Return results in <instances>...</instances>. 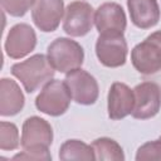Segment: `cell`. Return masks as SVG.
Here are the masks:
<instances>
[{"mask_svg": "<svg viewBox=\"0 0 161 161\" xmlns=\"http://www.w3.org/2000/svg\"><path fill=\"white\" fill-rule=\"evenodd\" d=\"M10 72L21 82L28 93H33L54 77L55 69L44 54H34L20 63H15Z\"/></svg>", "mask_w": 161, "mask_h": 161, "instance_id": "obj_1", "label": "cell"}, {"mask_svg": "<svg viewBox=\"0 0 161 161\" xmlns=\"http://www.w3.org/2000/svg\"><path fill=\"white\" fill-rule=\"evenodd\" d=\"M47 58L55 70L68 73L75 68H80L84 60V50L75 40L60 36L48 45Z\"/></svg>", "mask_w": 161, "mask_h": 161, "instance_id": "obj_2", "label": "cell"}, {"mask_svg": "<svg viewBox=\"0 0 161 161\" xmlns=\"http://www.w3.org/2000/svg\"><path fill=\"white\" fill-rule=\"evenodd\" d=\"M131 62L135 69L145 75L161 70V30L153 31L131 50Z\"/></svg>", "mask_w": 161, "mask_h": 161, "instance_id": "obj_3", "label": "cell"}, {"mask_svg": "<svg viewBox=\"0 0 161 161\" xmlns=\"http://www.w3.org/2000/svg\"><path fill=\"white\" fill-rule=\"evenodd\" d=\"M72 94L65 84L59 79L49 80L35 98V107L42 113L58 117L64 114L70 104Z\"/></svg>", "mask_w": 161, "mask_h": 161, "instance_id": "obj_4", "label": "cell"}, {"mask_svg": "<svg viewBox=\"0 0 161 161\" xmlns=\"http://www.w3.org/2000/svg\"><path fill=\"white\" fill-rule=\"evenodd\" d=\"M127 42L122 33H101L96 42V55L101 64L118 68L127 59Z\"/></svg>", "mask_w": 161, "mask_h": 161, "instance_id": "obj_5", "label": "cell"}, {"mask_svg": "<svg viewBox=\"0 0 161 161\" xmlns=\"http://www.w3.org/2000/svg\"><path fill=\"white\" fill-rule=\"evenodd\" d=\"M52 142L53 128L48 121L38 116H31L24 121L20 138L23 150L47 152Z\"/></svg>", "mask_w": 161, "mask_h": 161, "instance_id": "obj_6", "label": "cell"}, {"mask_svg": "<svg viewBox=\"0 0 161 161\" xmlns=\"http://www.w3.org/2000/svg\"><path fill=\"white\" fill-rule=\"evenodd\" d=\"M68 86L72 98L83 106L96 103L99 96V88L96 78L82 68H75L65 74L64 79Z\"/></svg>", "mask_w": 161, "mask_h": 161, "instance_id": "obj_7", "label": "cell"}, {"mask_svg": "<svg viewBox=\"0 0 161 161\" xmlns=\"http://www.w3.org/2000/svg\"><path fill=\"white\" fill-rule=\"evenodd\" d=\"M94 11L86 1H73L67 5L63 19V30L70 36H84L92 30Z\"/></svg>", "mask_w": 161, "mask_h": 161, "instance_id": "obj_8", "label": "cell"}, {"mask_svg": "<svg viewBox=\"0 0 161 161\" xmlns=\"http://www.w3.org/2000/svg\"><path fill=\"white\" fill-rule=\"evenodd\" d=\"M135 106L132 117L148 119L155 117L161 108V88L153 82H142L133 88Z\"/></svg>", "mask_w": 161, "mask_h": 161, "instance_id": "obj_9", "label": "cell"}, {"mask_svg": "<svg viewBox=\"0 0 161 161\" xmlns=\"http://www.w3.org/2000/svg\"><path fill=\"white\" fill-rule=\"evenodd\" d=\"M36 45V34L34 29L25 24L20 23L10 28L4 49L8 57L13 59H20L30 54Z\"/></svg>", "mask_w": 161, "mask_h": 161, "instance_id": "obj_10", "label": "cell"}, {"mask_svg": "<svg viewBox=\"0 0 161 161\" xmlns=\"http://www.w3.org/2000/svg\"><path fill=\"white\" fill-rule=\"evenodd\" d=\"M63 0H35L31 6V19L44 33L57 30L64 13Z\"/></svg>", "mask_w": 161, "mask_h": 161, "instance_id": "obj_11", "label": "cell"}, {"mask_svg": "<svg viewBox=\"0 0 161 161\" xmlns=\"http://www.w3.org/2000/svg\"><path fill=\"white\" fill-rule=\"evenodd\" d=\"M135 106V94L127 84L114 82L108 91L107 111L108 117L113 121L122 119L132 113Z\"/></svg>", "mask_w": 161, "mask_h": 161, "instance_id": "obj_12", "label": "cell"}, {"mask_svg": "<svg viewBox=\"0 0 161 161\" xmlns=\"http://www.w3.org/2000/svg\"><path fill=\"white\" fill-rule=\"evenodd\" d=\"M94 25L98 33H122L127 19L125 10L117 3H103L94 13Z\"/></svg>", "mask_w": 161, "mask_h": 161, "instance_id": "obj_13", "label": "cell"}, {"mask_svg": "<svg viewBox=\"0 0 161 161\" xmlns=\"http://www.w3.org/2000/svg\"><path fill=\"white\" fill-rule=\"evenodd\" d=\"M131 21L140 29H150L160 20L157 0H127Z\"/></svg>", "mask_w": 161, "mask_h": 161, "instance_id": "obj_14", "label": "cell"}, {"mask_svg": "<svg viewBox=\"0 0 161 161\" xmlns=\"http://www.w3.org/2000/svg\"><path fill=\"white\" fill-rule=\"evenodd\" d=\"M25 103L24 94L18 83L10 78L0 80V114L3 117L18 114Z\"/></svg>", "mask_w": 161, "mask_h": 161, "instance_id": "obj_15", "label": "cell"}, {"mask_svg": "<svg viewBox=\"0 0 161 161\" xmlns=\"http://www.w3.org/2000/svg\"><path fill=\"white\" fill-rule=\"evenodd\" d=\"M59 160L70 161V160H96L93 147L84 143L79 140H68L59 148Z\"/></svg>", "mask_w": 161, "mask_h": 161, "instance_id": "obj_16", "label": "cell"}, {"mask_svg": "<svg viewBox=\"0 0 161 161\" xmlns=\"http://www.w3.org/2000/svg\"><path fill=\"white\" fill-rule=\"evenodd\" d=\"M96 160L101 161H123L125 153L119 143L109 137H101L92 142Z\"/></svg>", "mask_w": 161, "mask_h": 161, "instance_id": "obj_17", "label": "cell"}, {"mask_svg": "<svg viewBox=\"0 0 161 161\" xmlns=\"http://www.w3.org/2000/svg\"><path fill=\"white\" fill-rule=\"evenodd\" d=\"M19 131L11 122H0V148L3 151H13L19 147Z\"/></svg>", "mask_w": 161, "mask_h": 161, "instance_id": "obj_18", "label": "cell"}, {"mask_svg": "<svg viewBox=\"0 0 161 161\" xmlns=\"http://www.w3.org/2000/svg\"><path fill=\"white\" fill-rule=\"evenodd\" d=\"M161 161V140L148 141L138 147L136 152V161Z\"/></svg>", "mask_w": 161, "mask_h": 161, "instance_id": "obj_19", "label": "cell"}, {"mask_svg": "<svg viewBox=\"0 0 161 161\" xmlns=\"http://www.w3.org/2000/svg\"><path fill=\"white\" fill-rule=\"evenodd\" d=\"M35 0H0L3 10L15 18L24 16L33 6Z\"/></svg>", "mask_w": 161, "mask_h": 161, "instance_id": "obj_20", "label": "cell"}, {"mask_svg": "<svg viewBox=\"0 0 161 161\" xmlns=\"http://www.w3.org/2000/svg\"><path fill=\"white\" fill-rule=\"evenodd\" d=\"M13 160H34V161H49L52 160V155L49 151L43 152V151H28V150H23L21 152L16 153L15 156H13Z\"/></svg>", "mask_w": 161, "mask_h": 161, "instance_id": "obj_21", "label": "cell"}, {"mask_svg": "<svg viewBox=\"0 0 161 161\" xmlns=\"http://www.w3.org/2000/svg\"><path fill=\"white\" fill-rule=\"evenodd\" d=\"M160 140H161V136H160Z\"/></svg>", "mask_w": 161, "mask_h": 161, "instance_id": "obj_22", "label": "cell"}]
</instances>
